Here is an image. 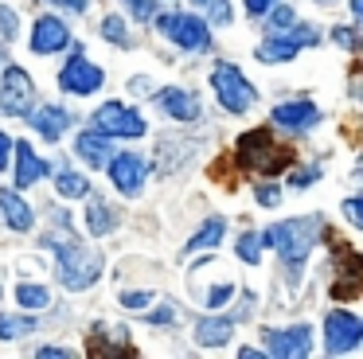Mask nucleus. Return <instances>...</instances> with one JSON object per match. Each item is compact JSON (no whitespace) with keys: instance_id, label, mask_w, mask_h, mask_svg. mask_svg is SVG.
<instances>
[{"instance_id":"25","label":"nucleus","mask_w":363,"mask_h":359,"mask_svg":"<svg viewBox=\"0 0 363 359\" xmlns=\"http://www.w3.org/2000/svg\"><path fill=\"white\" fill-rule=\"evenodd\" d=\"M86 226H90V234H110V231H113L110 211H106L102 203H90V211H86Z\"/></svg>"},{"instance_id":"39","label":"nucleus","mask_w":363,"mask_h":359,"mask_svg":"<svg viewBox=\"0 0 363 359\" xmlns=\"http://www.w3.org/2000/svg\"><path fill=\"white\" fill-rule=\"evenodd\" d=\"M9 153H12V140L4 137V133H0V168H4V164H9Z\"/></svg>"},{"instance_id":"8","label":"nucleus","mask_w":363,"mask_h":359,"mask_svg":"<svg viewBox=\"0 0 363 359\" xmlns=\"http://www.w3.org/2000/svg\"><path fill=\"white\" fill-rule=\"evenodd\" d=\"M160 31H164L168 39H172L176 47H188V51H199V47H207V23L196 20V16H160Z\"/></svg>"},{"instance_id":"10","label":"nucleus","mask_w":363,"mask_h":359,"mask_svg":"<svg viewBox=\"0 0 363 359\" xmlns=\"http://www.w3.org/2000/svg\"><path fill=\"white\" fill-rule=\"evenodd\" d=\"M59 86H63L67 94H94L98 86H102V70L94 67V62L86 59V55H74L71 62L63 67V74H59Z\"/></svg>"},{"instance_id":"33","label":"nucleus","mask_w":363,"mask_h":359,"mask_svg":"<svg viewBox=\"0 0 363 359\" xmlns=\"http://www.w3.org/2000/svg\"><path fill=\"white\" fill-rule=\"evenodd\" d=\"M230 293H235V289H230V285H219V289H211V297H207V309H219V304L227 301Z\"/></svg>"},{"instance_id":"32","label":"nucleus","mask_w":363,"mask_h":359,"mask_svg":"<svg viewBox=\"0 0 363 359\" xmlns=\"http://www.w3.org/2000/svg\"><path fill=\"white\" fill-rule=\"evenodd\" d=\"M254 195H258V203H262V207H277V199H281V192H277L274 184H262Z\"/></svg>"},{"instance_id":"20","label":"nucleus","mask_w":363,"mask_h":359,"mask_svg":"<svg viewBox=\"0 0 363 359\" xmlns=\"http://www.w3.org/2000/svg\"><path fill=\"white\" fill-rule=\"evenodd\" d=\"M297 51H301V39L297 35L285 39V35H277V31H274V35L258 47V59H266V62H289Z\"/></svg>"},{"instance_id":"27","label":"nucleus","mask_w":363,"mask_h":359,"mask_svg":"<svg viewBox=\"0 0 363 359\" xmlns=\"http://www.w3.org/2000/svg\"><path fill=\"white\" fill-rule=\"evenodd\" d=\"M238 258L258 265L262 262V234H242V238H238Z\"/></svg>"},{"instance_id":"22","label":"nucleus","mask_w":363,"mask_h":359,"mask_svg":"<svg viewBox=\"0 0 363 359\" xmlns=\"http://www.w3.org/2000/svg\"><path fill=\"white\" fill-rule=\"evenodd\" d=\"M16 301L24 304V309H43V304L51 301V293L43 285H32V281H20L16 285Z\"/></svg>"},{"instance_id":"23","label":"nucleus","mask_w":363,"mask_h":359,"mask_svg":"<svg viewBox=\"0 0 363 359\" xmlns=\"http://www.w3.org/2000/svg\"><path fill=\"white\" fill-rule=\"evenodd\" d=\"M86 192H90L86 176H79V172H63V176H59V195H67V199H82Z\"/></svg>"},{"instance_id":"1","label":"nucleus","mask_w":363,"mask_h":359,"mask_svg":"<svg viewBox=\"0 0 363 359\" xmlns=\"http://www.w3.org/2000/svg\"><path fill=\"white\" fill-rule=\"evenodd\" d=\"M293 156L297 153H293L289 145H277L274 133L262 125V129H250V133L238 137V156L235 160L246 164V168H254V172H269V176H277V172H285L293 164Z\"/></svg>"},{"instance_id":"2","label":"nucleus","mask_w":363,"mask_h":359,"mask_svg":"<svg viewBox=\"0 0 363 359\" xmlns=\"http://www.w3.org/2000/svg\"><path fill=\"white\" fill-rule=\"evenodd\" d=\"M316 231H320V219L308 215V219H289V223H277L269 231H262V242L266 246H277V254L285 258L289 265L305 262V254L313 250Z\"/></svg>"},{"instance_id":"12","label":"nucleus","mask_w":363,"mask_h":359,"mask_svg":"<svg viewBox=\"0 0 363 359\" xmlns=\"http://www.w3.org/2000/svg\"><path fill=\"white\" fill-rule=\"evenodd\" d=\"M28 101H32V78L20 67H9L4 70V86H0V109L4 114H20Z\"/></svg>"},{"instance_id":"5","label":"nucleus","mask_w":363,"mask_h":359,"mask_svg":"<svg viewBox=\"0 0 363 359\" xmlns=\"http://www.w3.org/2000/svg\"><path fill=\"white\" fill-rule=\"evenodd\" d=\"M94 129L106 137H145V117L121 101H106L94 114Z\"/></svg>"},{"instance_id":"34","label":"nucleus","mask_w":363,"mask_h":359,"mask_svg":"<svg viewBox=\"0 0 363 359\" xmlns=\"http://www.w3.org/2000/svg\"><path fill=\"white\" fill-rule=\"evenodd\" d=\"M269 23H274V28H289V23H293V8H274Z\"/></svg>"},{"instance_id":"30","label":"nucleus","mask_w":363,"mask_h":359,"mask_svg":"<svg viewBox=\"0 0 363 359\" xmlns=\"http://www.w3.org/2000/svg\"><path fill=\"white\" fill-rule=\"evenodd\" d=\"M125 8L137 20H152V16H157V0H125Z\"/></svg>"},{"instance_id":"17","label":"nucleus","mask_w":363,"mask_h":359,"mask_svg":"<svg viewBox=\"0 0 363 359\" xmlns=\"http://www.w3.org/2000/svg\"><path fill=\"white\" fill-rule=\"evenodd\" d=\"M74 153H79L86 164H94V168H102V164H110L113 148H110V140H106V133L90 129V133H82V137L74 140Z\"/></svg>"},{"instance_id":"18","label":"nucleus","mask_w":363,"mask_h":359,"mask_svg":"<svg viewBox=\"0 0 363 359\" xmlns=\"http://www.w3.org/2000/svg\"><path fill=\"white\" fill-rule=\"evenodd\" d=\"M230 332H235V320H227V316H207L196 324V340L203 343V348H223V343H230Z\"/></svg>"},{"instance_id":"26","label":"nucleus","mask_w":363,"mask_h":359,"mask_svg":"<svg viewBox=\"0 0 363 359\" xmlns=\"http://www.w3.org/2000/svg\"><path fill=\"white\" fill-rule=\"evenodd\" d=\"M32 320L28 316H0V340H16V336L32 332Z\"/></svg>"},{"instance_id":"35","label":"nucleus","mask_w":363,"mask_h":359,"mask_svg":"<svg viewBox=\"0 0 363 359\" xmlns=\"http://www.w3.org/2000/svg\"><path fill=\"white\" fill-rule=\"evenodd\" d=\"M359 211H363V207H359V199H347V203H344V215L352 219V223H363V219H359Z\"/></svg>"},{"instance_id":"14","label":"nucleus","mask_w":363,"mask_h":359,"mask_svg":"<svg viewBox=\"0 0 363 359\" xmlns=\"http://www.w3.org/2000/svg\"><path fill=\"white\" fill-rule=\"evenodd\" d=\"M316 121H320V109L313 101H285L274 109V125H285V129H308Z\"/></svg>"},{"instance_id":"13","label":"nucleus","mask_w":363,"mask_h":359,"mask_svg":"<svg viewBox=\"0 0 363 359\" xmlns=\"http://www.w3.org/2000/svg\"><path fill=\"white\" fill-rule=\"evenodd\" d=\"M67 43H71V31H67L63 20H55V16H43V20L35 23V31H32V51L51 55V51H63Z\"/></svg>"},{"instance_id":"21","label":"nucleus","mask_w":363,"mask_h":359,"mask_svg":"<svg viewBox=\"0 0 363 359\" xmlns=\"http://www.w3.org/2000/svg\"><path fill=\"white\" fill-rule=\"evenodd\" d=\"M0 211H4L9 226H16V231H32V207H28L16 192H0Z\"/></svg>"},{"instance_id":"6","label":"nucleus","mask_w":363,"mask_h":359,"mask_svg":"<svg viewBox=\"0 0 363 359\" xmlns=\"http://www.w3.org/2000/svg\"><path fill=\"white\" fill-rule=\"evenodd\" d=\"M336 242V238H332ZM336 285H332V297L336 301H352V297H359V281H363V258H359V250H352V246H344V242H336Z\"/></svg>"},{"instance_id":"19","label":"nucleus","mask_w":363,"mask_h":359,"mask_svg":"<svg viewBox=\"0 0 363 359\" xmlns=\"http://www.w3.org/2000/svg\"><path fill=\"white\" fill-rule=\"evenodd\" d=\"M16 156H20V164H16V187H32L40 176H48V164L32 153V145H28V140H20Z\"/></svg>"},{"instance_id":"36","label":"nucleus","mask_w":363,"mask_h":359,"mask_svg":"<svg viewBox=\"0 0 363 359\" xmlns=\"http://www.w3.org/2000/svg\"><path fill=\"white\" fill-rule=\"evenodd\" d=\"M266 8H274V0H246V12H254V16H262Z\"/></svg>"},{"instance_id":"28","label":"nucleus","mask_w":363,"mask_h":359,"mask_svg":"<svg viewBox=\"0 0 363 359\" xmlns=\"http://www.w3.org/2000/svg\"><path fill=\"white\" fill-rule=\"evenodd\" d=\"M196 8H203L207 16H211L215 23H227L230 20V8H227V0H191Z\"/></svg>"},{"instance_id":"24","label":"nucleus","mask_w":363,"mask_h":359,"mask_svg":"<svg viewBox=\"0 0 363 359\" xmlns=\"http://www.w3.org/2000/svg\"><path fill=\"white\" fill-rule=\"evenodd\" d=\"M219 234H223V223H219V219H211V223L199 226V234L188 242V254H196V250H203V246H215V242H219Z\"/></svg>"},{"instance_id":"11","label":"nucleus","mask_w":363,"mask_h":359,"mask_svg":"<svg viewBox=\"0 0 363 359\" xmlns=\"http://www.w3.org/2000/svg\"><path fill=\"white\" fill-rule=\"evenodd\" d=\"M308 340H313V332H308L305 324L269 328L266 332V351L269 355H281V359H297V355H308Z\"/></svg>"},{"instance_id":"37","label":"nucleus","mask_w":363,"mask_h":359,"mask_svg":"<svg viewBox=\"0 0 363 359\" xmlns=\"http://www.w3.org/2000/svg\"><path fill=\"white\" fill-rule=\"evenodd\" d=\"M71 351L67 348H40V359H67Z\"/></svg>"},{"instance_id":"7","label":"nucleus","mask_w":363,"mask_h":359,"mask_svg":"<svg viewBox=\"0 0 363 359\" xmlns=\"http://www.w3.org/2000/svg\"><path fill=\"white\" fill-rule=\"evenodd\" d=\"M324 348H328V355H344V351H355L363 340V320L355 316V312H328V320H324Z\"/></svg>"},{"instance_id":"4","label":"nucleus","mask_w":363,"mask_h":359,"mask_svg":"<svg viewBox=\"0 0 363 359\" xmlns=\"http://www.w3.org/2000/svg\"><path fill=\"white\" fill-rule=\"evenodd\" d=\"M211 86H215V94H219L223 109H230V114H246V109L254 106V86L246 82V78L238 74V67H230V62H219V67H215Z\"/></svg>"},{"instance_id":"38","label":"nucleus","mask_w":363,"mask_h":359,"mask_svg":"<svg viewBox=\"0 0 363 359\" xmlns=\"http://www.w3.org/2000/svg\"><path fill=\"white\" fill-rule=\"evenodd\" d=\"M51 4H59V8H71V12H82V8L90 4V0H51Z\"/></svg>"},{"instance_id":"16","label":"nucleus","mask_w":363,"mask_h":359,"mask_svg":"<svg viewBox=\"0 0 363 359\" xmlns=\"http://www.w3.org/2000/svg\"><path fill=\"white\" fill-rule=\"evenodd\" d=\"M32 125H35V133H40V137L59 140L67 133V125H71V114H67V109H59V106H40L32 114Z\"/></svg>"},{"instance_id":"9","label":"nucleus","mask_w":363,"mask_h":359,"mask_svg":"<svg viewBox=\"0 0 363 359\" xmlns=\"http://www.w3.org/2000/svg\"><path fill=\"white\" fill-rule=\"evenodd\" d=\"M145 176H149V168H145V160L137 153H113L110 180H113V187H118L121 195H137L145 187Z\"/></svg>"},{"instance_id":"15","label":"nucleus","mask_w":363,"mask_h":359,"mask_svg":"<svg viewBox=\"0 0 363 359\" xmlns=\"http://www.w3.org/2000/svg\"><path fill=\"white\" fill-rule=\"evenodd\" d=\"M160 106H164V114H168V117H176V121H196V117H199V101H196V94L176 90V86L160 90Z\"/></svg>"},{"instance_id":"31","label":"nucleus","mask_w":363,"mask_h":359,"mask_svg":"<svg viewBox=\"0 0 363 359\" xmlns=\"http://www.w3.org/2000/svg\"><path fill=\"white\" fill-rule=\"evenodd\" d=\"M149 301H152L149 289H133V293H121V304H129V309H145Z\"/></svg>"},{"instance_id":"40","label":"nucleus","mask_w":363,"mask_h":359,"mask_svg":"<svg viewBox=\"0 0 363 359\" xmlns=\"http://www.w3.org/2000/svg\"><path fill=\"white\" fill-rule=\"evenodd\" d=\"M336 39L344 47H355V35H352V28H336Z\"/></svg>"},{"instance_id":"29","label":"nucleus","mask_w":363,"mask_h":359,"mask_svg":"<svg viewBox=\"0 0 363 359\" xmlns=\"http://www.w3.org/2000/svg\"><path fill=\"white\" fill-rule=\"evenodd\" d=\"M102 35L113 39V43H125V23H121L118 16H106V20H102Z\"/></svg>"},{"instance_id":"3","label":"nucleus","mask_w":363,"mask_h":359,"mask_svg":"<svg viewBox=\"0 0 363 359\" xmlns=\"http://www.w3.org/2000/svg\"><path fill=\"white\" fill-rule=\"evenodd\" d=\"M55 246V258H59V277L67 281L71 289H82L90 285V281L102 273V258L94 254V250H82L79 242H51Z\"/></svg>"}]
</instances>
